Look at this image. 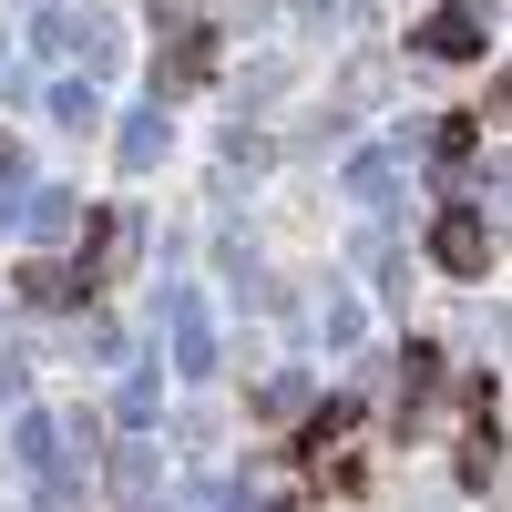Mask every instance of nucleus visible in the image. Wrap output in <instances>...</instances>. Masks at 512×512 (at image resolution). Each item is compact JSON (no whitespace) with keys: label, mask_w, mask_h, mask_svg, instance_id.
Instances as JSON below:
<instances>
[{"label":"nucleus","mask_w":512,"mask_h":512,"mask_svg":"<svg viewBox=\"0 0 512 512\" xmlns=\"http://www.w3.org/2000/svg\"><path fill=\"white\" fill-rule=\"evenodd\" d=\"M482 256H492V246H482V226H472V216H451V226H441V267H461V277H472Z\"/></svg>","instance_id":"obj_1"}]
</instances>
